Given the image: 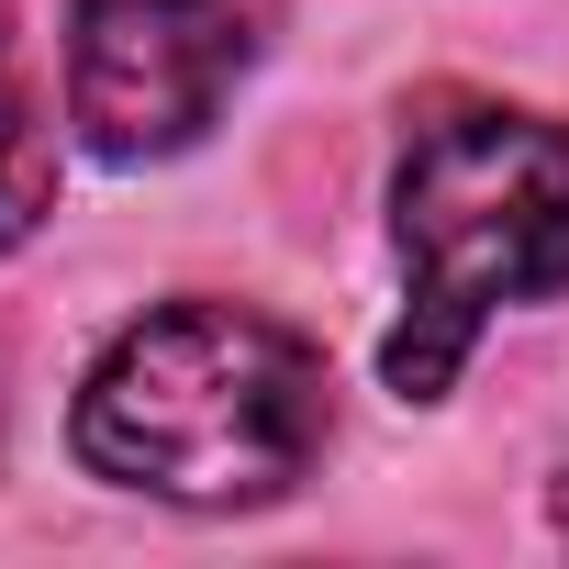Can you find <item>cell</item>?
<instances>
[{"label": "cell", "mask_w": 569, "mask_h": 569, "mask_svg": "<svg viewBox=\"0 0 569 569\" xmlns=\"http://www.w3.org/2000/svg\"><path fill=\"white\" fill-rule=\"evenodd\" d=\"M268 0H68V134L112 168L190 157L257 79Z\"/></svg>", "instance_id": "3"}, {"label": "cell", "mask_w": 569, "mask_h": 569, "mask_svg": "<svg viewBox=\"0 0 569 569\" xmlns=\"http://www.w3.org/2000/svg\"><path fill=\"white\" fill-rule=\"evenodd\" d=\"M547 513H558V536H569V458H558V491H547Z\"/></svg>", "instance_id": "5"}, {"label": "cell", "mask_w": 569, "mask_h": 569, "mask_svg": "<svg viewBox=\"0 0 569 569\" xmlns=\"http://www.w3.org/2000/svg\"><path fill=\"white\" fill-rule=\"evenodd\" d=\"M46 190H57V123H46V101H34V79H23L12 34H0V257L34 234Z\"/></svg>", "instance_id": "4"}, {"label": "cell", "mask_w": 569, "mask_h": 569, "mask_svg": "<svg viewBox=\"0 0 569 569\" xmlns=\"http://www.w3.org/2000/svg\"><path fill=\"white\" fill-rule=\"evenodd\" d=\"M325 436H336V380L313 336L212 291L134 313L68 402L79 469L179 513H257L302 491Z\"/></svg>", "instance_id": "1"}, {"label": "cell", "mask_w": 569, "mask_h": 569, "mask_svg": "<svg viewBox=\"0 0 569 569\" xmlns=\"http://www.w3.org/2000/svg\"><path fill=\"white\" fill-rule=\"evenodd\" d=\"M391 257L402 325L380 336V380L402 402H447L491 313L569 291V123L513 101H436L391 168Z\"/></svg>", "instance_id": "2"}]
</instances>
